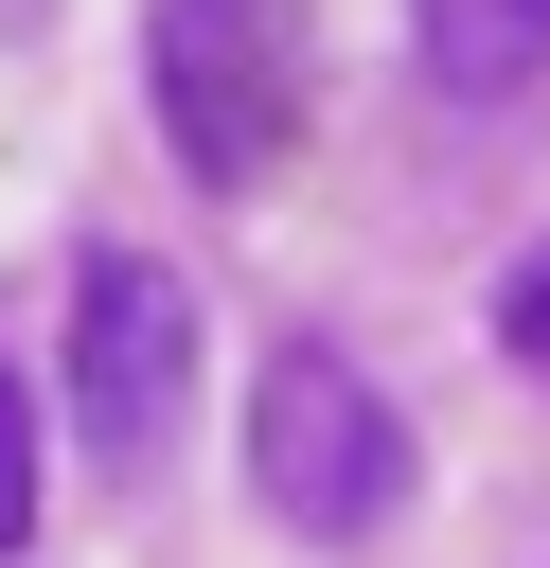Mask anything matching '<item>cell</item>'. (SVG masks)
Instances as JSON below:
<instances>
[{
	"mask_svg": "<svg viewBox=\"0 0 550 568\" xmlns=\"http://www.w3.org/2000/svg\"><path fill=\"white\" fill-rule=\"evenodd\" d=\"M248 479H266V515L284 532H373L390 497H408V408L337 355V337H266V373H248Z\"/></svg>",
	"mask_w": 550,
	"mask_h": 568,
	"instance_id": "1",
	"label": "cell"
},
{
	"mask_svg": "<svg viewBox=\"0 0 550 568\" xmlns=\"http://www.w3.org/2000/svg\"><path fill=\"white\" fill-rule=\"evenodd\" d=\"M177 390H195V302H177V266L89 248V266H71V408H89V444H106V462H160V444H177Z\"/></svg>",
	"mask_w": 550,
	"mask_h": 568,
	"instance_id": "3",
	"label": "cell"
},
{
	"mask_svg": "<svg viewBox=\"0 0 550 568\" xmlns=\"http://www.w3.org/2000/svg\"><path fill=\"white\" fill-rule=\"evenodd\" d=\"M18 532H35V390L0 373V550H18Z\"/></svg>",
	"mask_w": 550,
	"mask_h": 568,
	"instance_id": "5",
	"label": "cell"
},
{
	"mask_svg": "<svg viewBox=\"0 0 550 568\" xmlns=\"http://www.w3.org/2000/svg\"><path fill=\"white\" fill-rule=\"evenodd\" d=\"M497 355H515V373H532V390H550V248H532V266H515V284H497Z\"/></svg>",
	"mask_w": 550,
	"mask_h": 568,
	"instance_id": "6",
	"label": "cell"
},
{
	"mask_svg": "<svg viewBox=\"0 0 550 568\" xmlns=\"http://www.w3.org/2000/svg\"><path fill=\"white\" fill-rule=\"evenodd\" d=\"M142 89H160V142L213 195H266L284 142H302V0H160Z\"/></svg>",
	"mask_w": 550,
	"mask_h": 568,
	"instance_id": "2",
	"label": "cell"
},
{
	"mask_svg": "<svg viewBox=\"0 0 550 568\" xmlns=\"http://www.w3.org/2000/svg\"><path fill=\"white\" fill-rule=\"evenodd\" d=\"M408 53L444 106H515L550 89V0H408Z\"/></svg>",
	"mask_w": 550,
	"mask_h": 568,
	"instance_id": "4",
	"label": "cell"
}]
</instances>
